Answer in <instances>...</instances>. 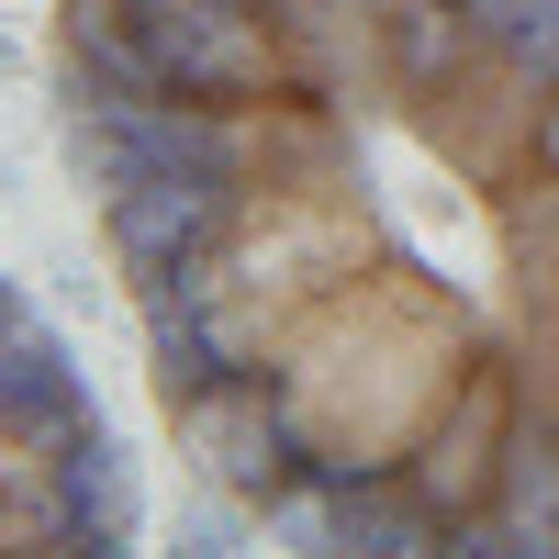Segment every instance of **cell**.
Segmentation results:
<instances>
[{
  "label": "cell",
  "mask_w": 559,
  "mask_h": 559,
  "mask_svg": "<svg viewBox=\"0 0 559 559\" xmlns=\"http://www.w3.org/2000/svg\"><path fill=\"white\" fill-rule=\"evenodd\" d=\"M45 102L224 515L559 559V0H57Z\"/></svg>",
  "instance_id": "1"
},
{
  "label": "cell",
  "mask_w": 559,
  "mask_h": 559,
  "mask_svg": "<svg viewBox=\"0 0 559 559\" xmlns=\"http://www.w3.org/2000/svg\"><path fill=\"white\" fill-rule=\"evenodd\" d=\"M134 526L146 503L90 369L0 280V548H123Z\"/></svg>",
  "instance_id": "2"
}]
</instances>
